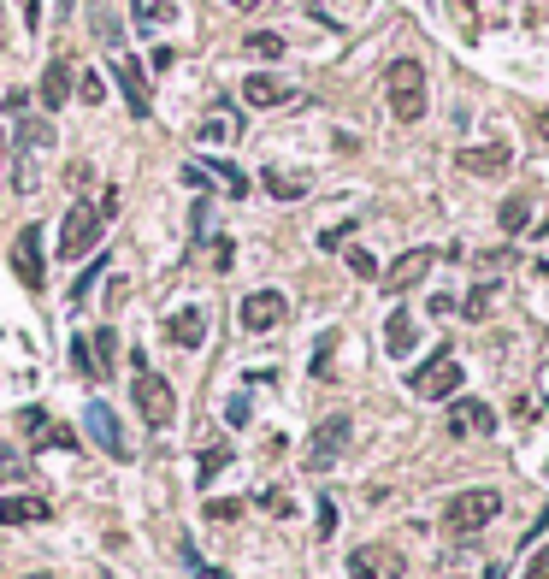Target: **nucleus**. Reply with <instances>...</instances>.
<instances>
[{
  "instance_id": "21",
  "label": "nucleus",
  "mask_w": 549,
  "mask_h": 579,
  "mask_svg": "<svg viewBox=\"0 0 549 579\" xmlns=\"http://www.w3.org/2000/svg\"><path fill=\"white\" fill-rule=\"evenodd\" d=\"M526 225H532V201H526V195H508V201H502V231L514 237V231H526Z\"/></svg>"
},
{
  "instance_id": "15",
  "label": "nucleus",
  "mask_w": 549,
  "mask_h": 579,
  "mask_svg": "<svg viewBox=\"0 0 549 579\" xmlns=\"http://www.w3.org/2000/svg\"><path fill=\"white\" fill-rule=\"evenodd\" d=\"M455 160H461V172L490 178V172H508V160H514V154H508V142H490V148H461Z\"/></svg>"
},
{
  "instance_id": "18",
  "label": "nucleus",
  "mask_w": 549,
  "mask_h": 579,
  "mask_svg": "<svg viewBox=\"0 0 549 579\" xmlns=\"http://www.w3.org/2000/svg\"><path fill=\"white\" fill-rule=\"evenodd\" d=\"M65 101H71V65L48 60V71H42V107H48V113H60Z\"/></svg>"
},
{
  "instance_id": "3",
  "label": "nucleus",
  "mask_w": 549,
  "mask_h": 579,
  "mask_svg": "<svg viewBox=\"0 0 549 579\" xmlns=\"http://www.w3.org/2000/svg\"><path fill=\"white\" fill-rule=\"evenodd\" d=\"M101 207L95 201H77L71 213H65V225H60V260H83L95 243H101Z\"/></svg>"
},
{
  "instance_id": "23",
  "label": "nucleus",
  "mask_w": 549,
  "mask_h": 579,
  "mask_svg": "<svg viewBox=\"0 0 549 579\" xmlns=\"http://www.w3.org/2000/svg\"><path fill=\"white\" fill-rule=\"evenodd\" d=\"M248 54H254V60H278V54H284V36H272V30H254V36H248Z\"/></svg>"
},
{
  "instance_id": "32",
  "label": "nucleus",
  "mask_w": 549,
  "mask_h": 579,
  "mask_svg": "<svg viewBox=\"0 0 549 579\" xmlns=\"http://www.w3.org/2000/svg\"><path fill=\"white\" fill-rule=\"evenodd\" d=\"M231 6H243V12H248V6H260V0H231Z\"/></svg>"
},
{
  "instance_id": "22",
  "label": "nucleus",
  "mask_w": 549,
  "mask_h": 579,
  "mask_svg": "<svg viewBox=\"0 0 549 579\" xmlns=\"http://www.w3.org/2000/svg\"><path fill=\"white\" fill-rule=\"evenodd\" d=\"M89 355H95V361H101V367H95V373H107V367H113V355H119V337H113V331H107V325H101V331H95V337H89Z\"/></svg>"
},
{
  "instance_id": "28",
  "label": "nucleus",
  "mask_w": 549,
  "mask_h": 579,
  "mask_svg": "<svg viewBox=\"0 0 549 579\" xmlns=\"http://www.w3.org/2000/svg\"><path fill=\"white\" fill-rule=\"evenodd\" d=\"M349 272L355 278H378V260L366 255V249H349Z\"/></svg>"
},
{
  "instance_id": "31",
  "label": "nucleus",
  "mask_w": 549,
  "mask_h": 579,
  "mask_svg": "<svg viewBox=\"0 0 549 579\" xmlns=\"http://www.w3.org/2000/svg\"><path fill=\"white\" fill-rule=\"evenodd\" d=\"M538 136H544V142H549V113H538Z\"/></svg>"
},
{
  "instance_id": "25",
  "label": "nucleus",
  "mask_w": 549,
  "mask_h": 579,
  "mask_svg": "<svg viewBox=\"0 0 549 579\" xmlns=\"http://www.w3.org/2000/svg\"><path fill=\"white\" fill-rule=\"evenodd\" d=\"M266 190L278 195V201H296V195H307L302 178H284V172H266Z\"/></svg>"
},
{
  "instance_id": "9",
  "label": "nucleus",
  "mask_w": 549,
  "mask_h": 579,
  "mask_svg": "<svg viewBox=\"0 0 549 579\" xmlns=\"http://www.w3.org/2000/svg\"><path fill=\"white\" fill-rule=\"evenodd\" d=\"M284 314H290L284 290H254V296H243V331H272V325H284Z\"/></svg>"
},
{
  "instance_id": "13",
  "label": "nucleus",
  "mask_w": 549,
  "mask_h": 579,
  "mask_svg": "<svg viewBox=\"0 0 549 579\" xmlns=\"http://www.w3.org/2000/svg\"><path fill=\"white\" fill-rule=\"evenodd\" d=\"M449 432H455V438H467V432H496L490 402H479V396H461V402H455V414H449Z\"/></svg>"
},
{
  "instance_id": "7",
  "label": "nucleus",
  "mask_w": 549,
  "mask_h": 579,
  "mask_svg": "<svg viewBox=\"0 0 549 579\" xmlns=\"http://www.w3.org/2000/svg\"><path fill=\"white\" fill-rule=\"evenodd\" d=\"M408 385H414V396H431V402H437V396H455V390H461V361H455L449 349H437Z\"/></svg>"
},
{
  "instance_id": "11",
  "label": "nucleus",
  "mask_w": 549,
  "mask_h": 579,
  "mask_svg": "<svg viewBox=\"0 0 549 579\" xmlns=\"http://www.w3.org/2000/svg\"><path fill=\"white\" fill-rule=\"evenodd\" d=\"M243 101L248 107H284V101H296V89L272 71H254V77H243Z\"/></svg>"
},
{
  "instance_id": "14",
  "label": "nucleus",
  "mask_w": 549,
  "mask_h": 579,
  "mask_svg": "<svg viewBox=\"0 0 549 579\" xmlns=\"http://www.w3.org/2000/svg\"><path fill=\"white\" fill-rule=\"evenodd\" d=\"M349 574L355 579H402V556H396V550H355V556H349Z\"/></svg>"
},
{
  "instance_id": "16",
  "label": "nucleus",
  "mask_w": 549,
  "mask_h": 579,
  "mask_svg": "<svg viewBox=\"0 0 549 579\" xmlns=\"http://www.w3.org/2000/svg\"><path fill=\"white\" fill-rule=\"evenodd\" d=\"M166 337H172L178 349H201V337H207V314H201V308H178V314L166 320Z\"/></svg>"
},
{
  "instance_id": "29",
  "label": "nucleus",
  "mask_w": 549,
  "mask_h": 579,
  "mask_svg": "<svg viewBox=\"0 0 549 579\" xmlns=\"http://www.w3.org/2000/svg\"><path fill=\"white\" fill-rule=\"evenodd\" d=\"M77 95H83L89 107H101V101H107V83H101V77H83V89H77Z\"/></svg>"
},
{
  "instance_id": "26",
  "label": "nucleus",
  "mask_w": 549,
  "mask_h": 579,
  "mask_svg": "<svg viewBox=\"0 0 549 579\" xmlns=\"http://www.w3.org/2000/svg\"><path fill=\"white\" fill-rule=\"evenodd\" d=\"M490 302H496V284H479V290L467 296V320H485V314H490Z\"/></svg>"
},
{
  "instance_id": "20",
  "label": "nucleus",
  "mask_w": 549,
  "mask_h": 579,
  "mask_svg": "<svg viewBox=\"0 0 549 579\" xmlns=\"http://www.w3.org/2000/svg\"><path fill=\"white\" fill-rule=\"evenodd\" d=\"M119 83H124V101H130V113L142 119V113H148V89H142V65H136V60H119Z\"/></svg>"
},
{
  "instance_id": "2",
  "label": "nucleus",
  "mask_w": 549,
  "mask_h": 579,
  "mask_svg": "<svg viewBox=\"0 0 549 579\" xmlns=\"http://www.w3.org/2000/svg\"><path fill=\"white\" fill-rule=\"evenodd\" d=\"M502 515V491H461L449 509H443V526H449V538H473V532H485L490 520Z\"/></svg>"
},
{
  "instance_id": "12",
  "label": "nucleus",
  "mask_w": 549,
  "mask_h": 579,
  "mask_svg": "<svg viewBox=\"0 0 549 579\" xmlns=\"http://www.w3.org/2000/svg\"><path fill=\"white\" fill-rule=\"evenodd\" d=\"M431 260H437V249H408V255H402V260H396V266H390V272H384V290L396 296V290H408V284H420V278H426V272H431Z\"/></svg>"
},
{
  "instance_id": "17",
  "label": "nucleus",
  "mask_w": 549,
  "mask_h": 579,
  "mask_svg": "<svg viewBox=\"0 0 549 579\" xmlns=\"http://www.w3.org/2000/svg\"><path fill=\"white\" fill-rule=\"evenodd\" d=\"M48 497H6L0 503V526H36V520H48Z\"/></svg>"
},
{
  "instance_id": "33",
  "label": "nucleus",
  "mask_w": 549,
  "mask_h": 579,
  "mask_svg": "<svg viewBox=\"0 0 549 579\" xmlns=\"http://www.w3.org/2000/svg\"><path fill=\"white\" fill-rule=\"evenodd\" d=\"M485 579H502V568H490V574H485Z\"/></svg>"
},
{
  "instance_id": "6",
  "label": "nucleus",
  "mask_w": 549,
  "mask_h": 579,
  "mask_svg": "<svg viewBox=\"0 0 549 579\" xmlns=\"http://www.w3.org/2000/svg\"><path fill=\"white\" fill-rule=\"evenodd\" d=\"M12 272H18L24 290H42V284H48V266H42V225H24V231L12 237Z\"/></svg>"
},
{
  "instance_id": "34",
  "label": "nucleus",
  "mask_w": 549,
  "mask_h": 579,
  "mask_svg": "<svg viewBox=\"0 0 549 579\" xmlns=\"http://www.w3.org/2000/svg\"><path fill=\"white\" fill-rule=\"evenodd\" d=\"M36 579H48V574H36Z\"/></svg>"
},
{
  "instance_id": "8",
  "label": "nucleus",
  "mask_w": 549,
  "mask_h": 579,
  "mask_svg": "<svg viewBox=\"0 0 549 579\" xmlns=\"http://www.w3.org/2000/svg\"><path fill=\"white\" fill-rule=\"evenodd\" d=\"M83 432H89L101 450L113 455V461H124V455H130V444H124V432H119V414H113L107 402H89V408H83Z\"/></svg>"
},
{
  "instance_id": "30",
  "label": "nucleus",
  "mask_w": 549,
  "mask_h": 579,
  "mask_svg": "<svg viewBox=\"0 0 549 579\" xmlns=\"http://www.w3.org/2000/svg\"><path fill=\"white\" fill-rule=\"evenodd\" d=\"M18 12H24V30H36V24H42V0H18Z\"/></svg>"
},
{
  "instance_id": "24",
  "label": "nucleus",
  "mask_w": 549,
  "mask_h": 579,
  "mask_svg": "<svg viewBox=\"0 0 549 579\" xmlns=\"http://www.w3.org/2000/svg\"><path fill=\"white\" fill-rule=\"evenodd\" d=\"M195 136H201V142H231V136H237V119H231V113H213Z\"/></svg>"
},
{
  "instance_id": "27",
  "label": "nucleus",
  "mask_w": 549,
  "mask_h": 579,
  "mask_svg": "<svg viewBox=\"0 0 549 579\" xmlns=\"http://www.w3.org/2000/svg\"><path fill=\"white\" fill-rule=\"evenodd\" d=\"M225 461H231V450H207V455H201V473H195V479H201V485H213V473H219Z\"/></svg>"
},
{
  "instance_id": "4",
  "label": "nucleus",
  "mask_w": 549,
  "mask_h": 579,
  "mask_svg": "<svg viewBox=\"0 0 549 579\" xmlns=\"http://www.w3.org/2000/svg\"><path fill=\"white\" fill-rule=\"evenodd\" d=\"M349 432H355V420H349V414L319 420V426H313V438H307V467H313V473H325L337 455L349 450Z\"/></svg>"
},
{
  "instance_id": "5",
  "label": "nucleus",
  "mask_w": 549,
  "mask_h": 579,
  "mask_svg": "<svg viewBox=\"0 0 549 579\" xmlns=\"http://www.w3.org/2000/svg\"><path fill=\"white\" fill-rule=\"evenodd\" d=\"M130 396H136V408H142V420L148 426H172V414H178V396H172V385L160 379V373H136V385H130Z\"/></svg>"
},
{
  "instance_id": "19",
  "label": "nucleus",
  "mask_w": 549,
  "mask_h": 579,
  "mask_svg": "<svg viewBox=\"0 0 549 579\" xmlns=\"http://www.w3.org/2000/svg\"><path fill=\"white\" fill-rule=\"evenodd\" d=\"M384 343H390V355H396V361H402V355L420 343V325H414V314H408V308H396V314L384 320Z\"/></svg>"
},
{
  "instance_id": "1",
  "label": "nucleus",
  "mask_w": 549,
  "mask_h": 579,
  "mask_svg": "<svg viewBox=\"0 0 549 579\" xmlns=\"http://www.w3.org/2000/svg\"><path fill=\"white\" fill-rule=\"evenodd\" d=\"M384 89H390V113L402 119V125H420L426 119V65L420 60H396L384 71Z\"/></svg>"
},
{
  "instance_id": "10",
  "label": "nucleus",
  "mask_w": 549,
  "mask_h": 579,
  "mask_svg": "<svg viewBox=\"0 0 549 579\" xmlns=\"http://www.w3.org/2000/svg\"><path fill=\"white\" fill-rule=\"evenodd\" d=\"M54 142L48 125H18V190H36V154Z\"/></svg>"
}]
</instances>
